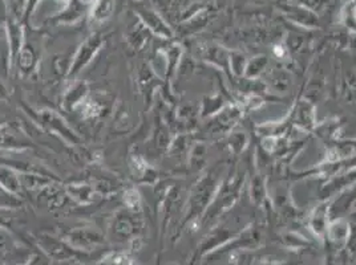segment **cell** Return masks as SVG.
I'll list each match as a JSON object with an SVG mask.
<instances>
[{
  "mask_svg": "<svg viewBox=\"0 0 356 265\" xmlns=\"http://www.w3.org/2000/svg\"><path fill=\"white\" fill-rule=\"evenodd\" d=\"M222 163L213 166L208 170L201 179L194 185L188 199V212L191 216H197L208 210L210 203L213 202L216 194L221 186V176H222Z\"/></svg>",
  "mask_w": 356,
  "mask_h": 265,
  "instance_id": "obj_1",
  "label": "cell"
},
{
  "mask_svg": "<svg viewBox=\"0 0 356 265\" xmlns=\"http://www.w3.org/2000/svg\"><path fill=\"white\" fill-rule=\"evenodd\" d=\"M134 12L137 14L140 23L147 30L159 35L160 37H163V39H168V37L172 36V31L169 28L168 23L165 22L163 15L157 10H154L152 6L138 4L134 8Z\"/></svg>",
  "mask_w": 356,
  "mask_h": 265,
  "instance_id": "obj_2",
  "label": "cell"
},
{
  "mask_svg": "<svg viewBox=\"0 0 356 265\" xmlns=\"http://www.w3.org/2000/svg\"><path fill=\"white\" fill-rule=\"evenodd\" d=\"M103 45V37L97 33L89 36L88 39L80 45L79 51L74 55V61L71 64L70 76H76L80 74L89 62L95 58V55L99 52L100 46Z\"/></svg>",
  "mask_w": 356,
  "mask_h": 265,
  "instance_id": "obj_3",
  "label": "cell"
},
{
  "mask_svg": "<svg viewBox=\"0 0 356 265\" xmlns=\"http://www.w3.org/2000/svg\"><path fill=\"white\" fill-rule=\"evenodd\" d=\"M92 12L90 16L95 22L103 23L106 22L116 8V0H95L92 3Z\"/></svg>",
  "mask_w": 356,
  "mask_h": 265,
  "instance_id": "obj_4",
  "label": "cell"
},
{
  "mask_svg": "<svg viewBox=\"0 0 356 265\" xmlns=\"http://www.w3.org/2000/svg\"><path fill=\"white\" fill-rule=\"evenodd\" d=\"M35 59H36V56H35L32 46L29 44H23L20 52L17 53V64H19L20 69L24 72H30L36 62Z\"/></svg>",
  "mask_w": 356,
  "mask_h": 265,
  "instance_id": "obj_5",
  "label": "cell"
},
{
  "mask_svg": "<svg viewBox=\"0 0 356 265\" xmlns=\"http://www.w3.org/2000/svg\"><path fill=\"white\" fill-rule=\"evenodd\" d=\"M297 121L303 128H310L314 123V112L309 103H302L297 109Z\"/></svg>",
  "mask_w": 356,
  "mask_h": 265,
  "instance_id": "obj_6",
  "label": "cell"
},
{
  "mask_svg": "<svg viewBox=\"0 0 356 265\" xmlns=\"http://www.w3.org/2000/svg\"><path fill=\"white\" fill-rule=\"evenodd\" d=\"M0 185L11 192H17L20 189L19 179L11 170L7 169H0Z\"/></svg>",
  "mask_w": 356,
  "mask_h": 265,
  "instance_id": "obj_7",
  "label": "cell"
},
{
  "mask_svg": "<svg viewBox=\"0 0 356 265\" xmlns=\"http://www.w3.org/2000/svg\"><path fill=\"white\" fill-rule=\"evenodd\" d=\"M267 65V59L265 56H259V58H255L252 59V62H249L246 65V74L248 77H255L258 74H261Z\"/></svg>",
  "mask_w": 356,
  "mask_h": 265,
  "instance_id": "obj_8",
  "label": "cell"
},
{
  "mask_svg": "<svg viewBox=\"0 0 356 265\" xmlns=\"http://www.w3.org/2000/svg\"><path fill=\"white\" fill-rule=\"evenodd\" d=\"M207 160V148L204 145H197L193 148L192 154H191V161H192V167L193 169H200Z\"/></svg>",
  "mask_w": 356,
  "mask_h": 265,
  "instance_id": "obj_9",
  "label": "cell"
},
{
  "mask_svg": "<svg viewBox=\"0 0 356 265\" xmlns=\"http://www.w3.org/2000/svg\"><path fill=\"white\" fill-rule=\"evenodd\" d=\"M246 142H248V138L243 132H234L229 139L230 148H233L236 153H239L241 150H243V148L246 146Z\"/></svg>",
  "mask_w": 356,
  "mask_h": 265,
  "instance_id": "obj_10",
  "label": "cell"
},
{
  "mask_svg": "<svg viewBox=\"0 0 356 265\" xmlns=\"http://www.w3.org/2000/svg\"><path fill=\"white\" fill-rule=\"evenodd\" d=\"M264 182L257 178L252 183V198L255 203H261L264 200Z\"/></svg>",
  "mask_w": 356,
  "mask_h": 265,
  "instance_id": "obj_11",
  "label": "cell"
},
{
  "mask_svg": "<svg viewBox=\"0 0 356 265\" xmlns=\"http://www.w3.org/2000/svg\"><path fill=\"white\" fill-rule=\"evenodd\" d=\"M229 60H230V65L233 68V72L237 74V76H241V74L246 71L243 56H241V55H238L237 58L236 56H230Z\"/></svg>",
  "mask_w": 356,
  "mask_h": 265,
  "instance_id": "obj_12",
  "label": "cell"
},
{
  "mask_svg": "<svg viewBox=\"0 0 356 265\" xmlns=\"http://www.w3.org/2000/svg\"><path fill=\"white\" fill-rule=\"evenodd\" d=\"M40 1H42V0H29V7H27L26 17H29V16L32 15V14L35 12V10L38 8V6H39Z\"/></svg>",
  "mask_w": 356,
  "mask_h": 265,
  "instance_id": "obj_13",
  "label": "cell"
},
{
  "mask_svg": "<svg viewBox=\"0 0 356 265\" xmlns=\"http://www.w3.org/2000/svg\"><path fill=\"white\" fill-rule=\"evenodd\" d=\"M58 1H59V3H63V4H64V7H67V6L70 4V1H71V0H58Z\"/></svg>",
  "mask_w": 356,
  "mask_h": 265,
  "instance_id": "obj_14",
  "label": "cell"
},
{
  "mask_svg": "<svg viewBox=\"0 0 356 265\" xmlns=\"http://www.w3.org/2000/svg\"><path fill=\"white\" fill-rule=\"evenodd\" d=\"M83 3H86V4H90V3H93L95 0H81Z\"/></svg>",
  "mask_w": 356,
  "mask_h": 265,
  "instance_id": "obj_15",
  "label": "cell"
}]
</instances>
